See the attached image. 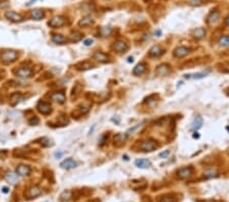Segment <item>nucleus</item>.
Returning a JSON list of instances; mask_svg holds the SVG:
<instances>
[{
	"label": "nucleus",
	"instance_id": "nucleus-2",
	"mask_svg": "<svg viewBox=\"0 0 229 202\" xmlns=\"http://www.w3.org/2000/svg\"><path fill=\"white\" fill-rule=\"evenodd\" d=\"M195 173V169L192 166H184V168L179 169L176 172V177L180 180H188V179L192 178Z\"/></svg>",
	"mask_w": 229,
	"mask_h": 202
},
{
	"label": "nucleus",
	"instance_id": "nucleus-42",
	"mask_svg": "<svg viewBox=\"0 0 229 202\" xmlns=\"http://www.w3.org/2000/svg\"><path fill=\"white\" fill-rule=\"evenodd\" d=\"M197 202H217L213 199H205V200H197Z\"/></svg>",
	"mask_w": 229,
	"mask_h": 202
},
{
	"label": "nucleus",
	"instance_id": "nucleus-15",
	"mask_svg": "<svg viewBox=\"0 0 229 202\" xmlns=\"http://www.w3.org/2000/svg\"><path fill=\"white\" fill-rule=\"evenodd\" d=\"M30 15H31V18L35 19V21H41V19H43L45 18V13L43 9L36 8L31 10Z\"/></svg>",
	"mask_w": 229,
	"mask_h": 202
},
{
	"label": "nucleus",
	"instance_id": "nucleus-48",
	"mask_svg": "<svg viewBox=\"0 0 229 202\" xmlns=\"http://www.w3.org/2000/svg\"><path fill=\"white\" fill-rule=\"evenodd\" d=\"M227 92H228V93H227V94L229 95V88H228V90H227Z\"/></svg>",
	"mask_w": 229,
	"mask_h": 202
},
{
	"label": "nucleus",
	"instance_id": "nucleus-6",
	"mask_svg": "<svg viewBox=\"0 0 229 202\" xmlns=\"http://www.w3.org/2000/svg\"><path fill=\"white\" fill-rule=\"evenodd\" d=\"M66 21H65V18L62 17V15H56V17L52 18L50 21L48 22V26L51 27V28H60V27L64 26Z\"/></svg>",
	"mask_w": 229,
	"mask_h": 202
},
{
	"label": "nucleus",
	"instance_id": "nucleus-18",
	"mask_svg": "<svg viewBox=\"0 0 229 202\" xmlns=\"http://www.w3.org/2000/svg\"><path fill=\"white\" fill-rule=\"evenodd\" d=\"M126 138H127V135H125V134H116L115 136H114V139H113V141H114V145L116 146V147H120V146H122L124 143H125V141H126Z\"/></svg>",
	"mask_w": 229,
	"mask_h": 202
},
{
	"label": "nucleus",
	"instance_id": "nucleus-47",
	"mask_svg": "<svg viewBox=\"0 0 229 202\" xmlns=\"http://www.w3.org/2000/svg\"><path fill=\"white\" fill-rule=\"evenodd\" d=\"M88 202H100L99 200H93V201H88Z\"/></svg>",
	"mask_w": 229,
	"mask_h": 202
},
{
	"label": "nucleus",
	"instance_id": "nucleus-25",
	"mask_svg": "<svg viewBox=\"0 0 229 202\" xmlns=\"http://www.w3.org/2000/svg\"><path fill=\"white\" fill-rule=\"evenodd\" d=\"M18 177L19 176H18L17 174H13V173H11V172L7 173L5 174L6 181H8L9 183H11V184H17V182H18Z\"/></svg>",
	"mask_w": 229,
	"mask_h": 202
},
{
	"label": "nucleus",
	"instance_id": "nucleus-43",
	"mask_svg": "<svg viewBox=\"0 0 229 202\" xmlns=\"http://www.w3.org/2000/svg\"><path fill=\"white\" fill-rule=\"evenodd\" d=\"M223 69H224L225 72L229 73V63H226V64H225L224 67H223Z\"/></svg>",
	"mask_w": 229,
	"mask_h": 202
},
{
	"label": "nucleus",
	"instance_id": "nucleus-10",
	"mask_svg": "<svg viewBox=\"0 0 229 202\" xmlns=\"http://www.w3.org/2000/svg\"><path fill=\"white\" fill-rule=\"evenodd\" d=\"M14 73L18 78H21V79H28V78H30L31 76H32L33 71L28 67H21L15 71Z\"/></svg>",
	"mask_w": 229,
	"mask_h": 202
},
{
	"label": "nucleus",
	"instance_id": "nucleus-1",
	"mask_svg": "<svg viewBox=\"0 0 229 202\" xmlns=\"http://www.w3.org/2000/svg\"><path fill=\"white\" fill-rule=\"evenodd\" d=\"M159 147L158 143L153 139H148L145 141H142L141 144L139 145V149L142 152H152V151L156 150Z\"/></svg>",
	"mask_w": 229,
	"mask_h": 202
},
{
	"label": "nucleus",
	"instance_id": "nucleus-26",
	"mask_svg": "<svg viewBox=\"0 0 229 202\" xmlns=\"http://www.w3.org/2000/svg\"><path fill=\"white\" fill-rule=\"evenodd\" d=\"M135 165L139 169H148L150 168L151 162L148 159H137L135 160Z\"/></svg>",
	"mask_w": 229,
	"mask_h": 202
},
{
	"label": "nucleus",
	"instance_id": "nucleus-21",
	"mask_svg": "<svg viewBox=\"0 0 229 202\" xmlns=\"http://www.w3.org/2000/svg\"><path fill=\"white\" fill-rule=\"evenodd\" d=\"M76 68L79 69V71H88V69H91L93 68H95V65L92 63H90V61L85 60V61H81V63H77L76 65Z\"/></svg>",
	"mask_w": 229,
	"mask_h": 202
},
{
	"label": "nucleus",
	"instance_id": "nucleus-27",
	"mask_svg": "<svg viewBox=\"0 0 229 202\" xmlns=\"http://www.w3.org/2000/svg\"><path fill=\"white\" fill-rule=\"evenodd\" d=\"M52 41L56 44H63L66 42V38L61 34H54L52 36Z\"/></svg>",
	"mask_w": 229,
	"mask_h": 202
},
{
	"label": "nucleus",
	"instance_id": "nucleus-29",
	"mask_svg": "<svg viewBox=\"0 0 229 202\" xmlns=\"http://www.w3.org/2000/svg\"><path fill=\"white\" fill-rule=\"evenodd\" d=\"M202 125H203V119L201 116H196V119H193V122L192 124V129L197 131L202 127Z\"/></svg>",
	"mask_w": 229,
	"mask_h": 202
},
{
	"label": "nucleus",
	"instance_id": "nucleus-44",
	"mask_svg": "<svg viewBox=\"0 0 229 202\" xmlns=\"http://www.w3.org/2000/svg\"><path fill=\"white\" fill-rule=\"evenodd\" d=\"M61 155H62L61 152H60V153H57V152L55 153V156H56V157H61Z\"/></svg>",
	"mask_w": 229,
	"mask_h": 202
},
{
	"label": "nucleus",
	"instance_id": "nucleus-12",
	"mask_svg": "<svg viewBox=\"0 0 229 202\" xmlns=\"http://www.w3.org/2000/svg\"><path fill=\"white\" fill-rule=\"evenodd\" d=\"M164 52H165V50L163 49L160 45H154L153 47H151V49L149 50L148 55L150 57L156 58V57H160L161 55H163Z\"/></svg>",
	"mask_w": 229,
	"mask_h": 202
},
{
	"label": "nucleus",
	"instance_id": "nucleus-4",
	"mask_svg": "<svg viewBox=\"0 0 229 202\" xmlns=\"http://www.w3.org/2000/svg\"><path fill=\"white\" fill-rule=\"evenodd\" d=\"M220 10L218 8H214L210 11V13L208 14V17L206 18V23L209 26L216 25L217 23L220 21Z\"/></svg>",
	"mask_w": 229,
	"mask_h": 202
},
{
	"label": "nucleus",
	"instance_id": "nucleus-40",
	"mask_svg": "<svg viewBox=\"0 0 229 202\" xmlns=\"http://www.w3.org/2000/svg\"><path fill=\"white\" fill-rule=\"evenodd\" d=\"M169 153H170V151L169 150H167V151H166V152H162L161 154H160V157H167L168 156V155H169Z\"/></svg>",
	"mask_w": 229,
	"mask_h": 202
},
{
	"label": "nucleus",
	"instance_id": "nucleus-46",
	"mask_svg": "<svg viewBox=\"0 0 229 202\" xmlns=\"http://www.w3.org/2000/svg\"><path fill=\"white\" fill-rule=\"evenodd\" d=\"M133 61H134V58L133 57H129V63H133Z\"/></svg>",
	"mask_w": 229,
	"mask_h": 202
},
{
	"label": "nucleus",
	"instance_id": "nucleus-38",
	"mask_svg": "<svg viewBox=\"0 0 229 202\" xmlns=\"http://www.w3.org/2000/svg\"><path fill=\"white\" fill-rule=\"evenodd\" d=\"M29 124L31 126H36L39 124V119L37 118V116H35V118H32L30 120H29Z\"/></svg>",
	"mask_w": 229,
	"mask_h": 202
},
{
	"label": "nucleus",
	"instance_id": "nucleus-33",
	"mask_svg": "<svg viewBox=\"0 0 229 202\" xmlns=\"http://www.w3.org/2000/svg\"><path fill=\"white\" fill-rule=\"evenodd\" d=\"M81 39H83V35L79 32H72L69 35V40L71 42H79Z\"/></svg>",
	"mask_w": 229,
	"mask_h": 202
},
{
	"label": "nucleus",
	"instance_id": "nucleus-45",
	"mask_svg": "<svg viewBox=\"0 0 229 202\" xmlns=\"http://www.w3.org/2000/svg\"><path fill=\"white\" fill-rule=\"evenodd\" d=\"M8 192V189L7 188H3V193H7Z\"/></svg>",
	"mask_w": 229,
	"mask_h": 202
},
{
	"label": "nucleus",
	"instance_id": "nucleus-35",
	"mask_svg": "<svg viewBox=\"0 0 229 202\" xmlns=\"http://www.w3.org/2000/svg\"><path fill=\"white\" fill-rule=\"evenodd\" d=\"M160 202H177V200L174 198L173 195L168 194V195L162 196V199H160Z\"/></svg>",
	"mask_w": 229,
	"mask_h": 202
},
{
	"label": "nucleus",
	"instance_id": "nucleus-22",
	"mask_svg": "<svg viewBox=\"0 0 229 202\" xmlns=\"http://www.w3.org/2000/svg\"><path fill=\"white\" fill-rule=\"evenodd\" d=\"M192 36L197 39V40H202L203 38H205L206 36V29L204 28H197L192 31Z\"/></svg>",
	"mask_w": 229,
	"mask_h": 202
},
{
	"label": "nucleus",
	"instance_id": "nucleus-24",
	"mask_svg": "<svg viewBox=\"0 0 229 202\" xmlns=\"http://www.w3.org/2000/svg\"><path fill=\"white\" fill-rule=\"evenodd\" d=\"M217 43L221 47H224V48L229 47V35H222V36H220L218 38V40H217Z\"/></svg>",
	"mask_w": 229,
	"mask_h": 202
},
{
	"label": "nucleus",
	"instance_id": "nucleus-31",
	"mask_svg": "<svg viewBox=\"0 0 229 202\" xmlns=\"http://www.w3.org/2000/svg\"><path fill=\"white\" fill-rule=\"evenodd\" d=\"M111 33H112V29L110 27H102L99 30V34L101 37H108L110 36Z\"/></svg>",
	"mask_w": 229,
	"mask_h": 202
},
{
	"label": "nucleus",
	"instance_id": "nucleus-16",
	"mask_svg": "<svg viewBox=\"0 0 229 202\" xmlns=\"http://www.w3.org/2000/svg\"><path fill=\"white\" fill-rule=\"evenodd\" d=\"M15 173H17L19 177L29 176V174H31V168L29 165H26V164H19L17 168Z\"/></svg>",
	"mask_w": 229,
	"mask_h": 202
},
{
	"label": "nucleus",
	"instance_id": "nucleus-34",
	"mask_svg": "<svg viewBox=\"0 0 229 202\" xmlns=\"http://www.w3.org/2000/svg\"><path fill=\"white\" fill-rule=\"evenodd\" d=\"M22 98V95L21 94V93H13V94L11 95V97H10L11 102H12V104H17V103H18L19 101H21Z\"/></svg>",
	"mask_w": 229,
	"mask_h": 202
},
{
	"label": "nucleus",
	"instance_id": "nucleus-9",
	"mask_svg": "<svg viewBox=\"0 0 229 202\" xmlns=\"http://www.w3.org/2000/svg\"><path fill=\"white\" fill-rule=\"evenodd\" d=\"M112 49L116 51L117 53H122V52H125L127 49H129V45L126 44L125 41L123 40H116L114 43H113V46H112Z\"/></svg>",
	"mask_w": 229,
	"mask_h": 202
},
{
	"label": "nucleus",
	"instance_id": "nucleus-28",
	"mask_svg": "<svg viewBox=\"0 0 229 202\" xmlns=\"http://www.w3.org/2000/svg\"><path fill=\"white\" fill-rule=\"evenodd\" d=\"M93 23H94V21H93V18L91 17H85L81 19H80L79 26L80 27H89V26H91Z\"/></svg>",
	"mask_w": 229,
	"mask_h": 202
},
{
	"label": "nucleus",
	"instance_id": "nucleus-7",
	"mask_svg": "<svg viewBox=\"0 0 229 202\" xmlns=\"http://www.w3.org/2000/svg\"><path fill=\"white\" fill-rule=\"evenodd\" d=\"M191 52H192V48L186 47V46H178L177 48L174 49L173 56L176 58H182L186 55H188Z\"/></svg>",
	"mask_w": 229,
	"mask_h": 202
},
{
	"label": "nucleus",
	"instance_id": "nucleus-14",
	"mask_svg": "<svg viewBox=\"0 0 229 202\" xmlns=\"http://www.w3.org/2000/svg\"><path fill=\"white\" fill-rule=\"evenodd\" d=\"M93 58H94L95 60L99 61V63H109V56H108L106 53L101 52V51H97V52H95V53H94V55H93Z\"/></svg>",
	"mask_w": 229,
	"mask_h": 202
},
{
	"label": "nucleus",
	"instance_id": "nucleus-8",
	"mask_svg": "<svg viewBox=\"0 0 229 202\" xmlns=\"http://www.w3.org/2000/svg\"><path fill=\"white\" fill-rule=\"evenodd\" d=\"M170 72H171V67L168 63H162L160 65H158L156 69H155V75L163 77V76L169 75Z\"/></svg>",
	"mask_w": 229,
	"mask_h": 202
},
{
	"label": "nucleus",
	"instance_id": "nucleus-39",
	"mask_svg": "<svg viewBox=\"0 0 229 202\" xmlns=\"http://www.w3.org/2000/svg\"><path fill=\"white\" fill-rule=\"evenodd\" d=\"M224 25H225V27H228L229 28V14L224 19Z\"/></svg>",
	"mask_w": 229,
	"mask_h": 202
},
{
	"label": "nucleus",
	"instance_id": "nucleus-37",
	"mask_svg": "<svg viewBox=\"0 0 229 202\" xmlns=\"http://www.w3.org/2000/svg\"><path fill=\"white\" fill-rule=\"evenodd\" d=\"M203 0H189L188 3L191 5H202L203 4Z\"/></svg>",
	"mask_w": 229,
	"mask_h": 202
},
{
	"label": "nucleus",
	"instance_id": "nucleus-30",
	"mask_svg": "<svg viewBox=\"0 0 229 202\" xmlns=\"http://www.w3.org/2000/svg\"><path fill=\"white\" fill-rule=\"evenodd\" d=\"M72 192L71 191H69V190H67V191H63L61 194H60V196H59V199L61 200V201H68V200H71V198H72Z\"/></svg>",
	"mask_w": 229,
	"mask_h": 202
},
{
	"label": "nucleus",
	"instance_id": "nucleus-20",
	"mask_svg": "<svg viewBox=\"0 0 229 202\" xmlns=\"http://www.w3.org/2000/svg\"><path fill=\"white\" fill-rule=\"evenodd\" d=\"M203 174L205 179H214L219 177V172L215 168H209L205 170Z\"/></svg>",
	"mask_w": 229,
	"mask_h": 202
},
{
	"label": "nucleus",
	"instance_id": "nucleus-5",
	"mask_svg": "<svg viewBox=\"0 0 229 202\" xmlns=\"http://www.w3.org/2000/svg\"><path fill=\"white\" fill-rule=\"evenodd\" d=\"M42 194V189L38 186H31L25 192V197L27 199H34L39 197Z\"/></svg>",
	"mask_w": 229,
	"mask_h": 202
},
{
	"label": "nucleus",
	"instance_id": "nucleus-32",
	"mask_svg": "<svg viewBox=\"0 0 229 202\" xmlns=\"http://www.w3.org/2000/svg\"><path fill=\"white\" fill-rule=\"evenodd\" d=\"M207 75H208V73H192V75H185L184 78H186V79L199 80V79H203V78Z\"/></svg>",
	"mask_w": 229,
	"mask_h": 202
},
{
	"label": "nucleus",
	"instance_id": "nucleus-23",
	"mask_svg": "<svg viewBox=\"0 0 229 202\" xmlns=\"http://www.w3.org/2000/svg\"><path fill=\"white\" fill-rule=\"evenodd\" d=\"M147 69V65L145 63H139L138 65H135L134 68L133 69V73L134 76H142L144 73L146 72Z\"/></svg>",
	"mask_w": 229,
	"mask_h": 202
},
{
	"label": "nucleus",
	"instance_id": "nucleus-17",
	"mask_svg": "<svg viewBox=\"0 0 229 202\" xmlns=\"http://www.w3.org/2000/svg\"><path fill=\"white\" fill-rule=\"evenodd\" d=\"M50 99L54 101V102L62 104V103H64V101H65V94H64V92H62V91L55 92L50 96Z\"/></svg>",
	"mask_w": 229,
	"mask_h": 202
},
{
	"label": "nucleus",
	"instance_id": "nucleus-19",
	"mask_svg": "<svg viewBox=\"0 0 229 202\" xmlns=\"http://www.w3.org/2000/svg\"><path fill=\"white\" fill-rule=\"evenodd\" d=\"M77 165V164H76V161H75L73 160L72 158H67V159H65V160H63L60 164V166L62 169H75L76 166Z\"/></svg>",
	"mask_w": 229,
	"mask_h": 202
},
{
	"label": "nucleus",
	"instance_id": "nucleus-36",
	"mask_svg": "<svg viewBox=\"0 0 229 202\" xmlns=\"http://www.w3.org/2000/svg\"><path fill=\"white\" fill-rule=\"evenodd\" d=\"M90 105H87V104H83V105H80V114H86L87 112H89V110H90Z\"/></svg>",
	"mask_w": 229,
	"mask_h": 202
},
{
	"label": "nucleus",
	"instance_id": "nucleus-13",
	"mask_svg": "<svg viewBox=\"0 0 229 202\" xmlns=\"http://www.w3.org/2000/svg\"><path fill=\"white\" fill-rule=\"evenodd\" d=\"M5 18L8 19V21H11V22H13V23L22 22V19H24V18L22 17L21 13H15V11H13V10L7 11V13H5Z\"/></svg>",
	"mask_w": 229,
	"mask_h": 202
},
{
	"label": "nucleus",
	"instance_id": "nucleus-11",
	"mask_svg": "<svg viewBox=\"0 0 229 202\" xmlns=\"http://www.w3.org/2000/svg\"><path fill=\"white\" fill-rule=\"evenodd\" d=\"M37 109L39 112H41L42 114H51L52 111V107L50 105V103L48 102H45V101H40L38 104H37Z\"/></svg>",
	"mask_w": 229,
	"mask_h": 202
},
{
	"label": "nucleus",
	"instance_id": "nucleus-3",
	"mask_svg": "<svg viewBox=\"0 0 229 202\" xmlns=\"http://www.w3.org/2000/svg\"><path fill=\"white\" fill-rule=\"evenodd\" d=\"M0 58L4 63H13V61L17 58V52L14 51V50H5L1 53Z\"/></svg>",
	"mask_w": 229,
	"mask_h": 202
},
{
	"label": "nucleus",
	"instance_id": "nucleus-41",
	"mask_svg": "<svg viewBox=\"0 0 229 202\" xmlns=\"http://www.w3.org/2000/svg\"><path fill=\"white\" fill-rule=\"evenodd\" d=\"M92 43H93V40H92V39H88V40H86V41H85V45H86V46H90V45H92Z\"/></svg>",
	"mask_w": 229,
	"mask_h": 202
}]
</instances>
